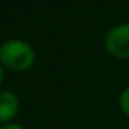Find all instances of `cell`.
I'll list each match as a JSON object with an SVG mask.
<instances>
[{"instance_id": "7a4b0ae2", "label": "cell", "mask_w": 129, "mask_h": 129, "mask_svg": "<svg viewBox=\"0 0 129 129\" xmlns=\"http://www.w3.org/2000/svg\"><path fill=\"white\" fill-rule=\"evenodd\" d=\"M105 48L116 57L129 59V23L119 24L107 33Z\"/></svg>"}, {"instance_id": "277c9868", "label": "cell", "mask_w": 129, "mask_h": 129, "mask_svg": "<svg viewBox=\"0 0 129 129\" xmlns=\"http://www.w3.org/2000/svg\"><path fill=\"white\" fill-rule=\"evenodd\" d=\"M120 107H122L123 113L126 116H129V87L125 89L120 95Z\"/></svg>"}, {"instance_id": "6da1fadb", "label": "cell", "mask_w": 129, "mask_h": 129, "mask_svg": "<svg viewBox=\"0 0 129 129\" xmlns=\"http://www.w3.org/2000/svg\"><path fill=\"white\" fill-rule=\"evenodd\" d=\"M0 62L11 71H26L35 62L32 47L20 39H11L0 47Z\"/></svg>"}, {"instance_id": "8992f818", "label": "cell", "mask_w": 129, "mask_h": 129, "mask_svg": "<svg viewBox=\"0 0 129 129\" xmlns=\"http://www.w3.org/2000/svg\"><path fill=\"white\" fill-rule=\"evenodd\" d=\"M3 81V69H2V64H0V84Z\"/></svg>"}, {"instance_id": "3957f363", "label": "cell", "mask_w": 129, "mask_h": 129, "mask_svg": "<svg viewBox=\"0 0 129 129\" xmlns=\"http://www.w3.org/2000/svg\"><path fill=\"white\" fill-rule=\"evenodd\" d=\"M18 113V99L11 92H0V122H9Z\"/></svg>"}, {"instance_id": "5b68a950", "label": "cell", "mask_w": 129, "mask_h": 129, "mask_svg": "<svg viewBox=\"0 0 129 129\" xmlns=\"http://www.w3.org/2000/svg\"><path fill=\"white\" fill-rule=\"evenodd\" d=\"M0 129H24L18 125H6V126H0Z\"/></svg>"}]
</instances>
